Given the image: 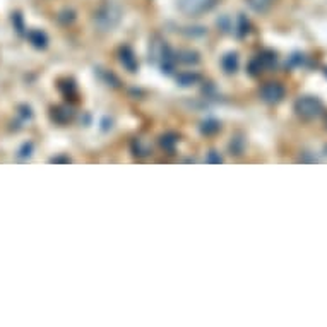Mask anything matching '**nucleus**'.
Masks as SVG:
<instances>
[{"label": "nucleus", "mask_w": 327, "mask_h": 327, "mask_svg": "<svg viewBox=\"0 0 327 327\" xmlns=\"http://www.w3.org/2000/svg\"><path fill=\"white\" fill-rule=\"evenodd\" d=\"M294 108H296L298 115L303 116V118H313V116H317L320 112H322V105H320V101L315 98L298 99L296 105H294Z\"/></svg>", "instance_id": "obj_1"}, {"label": "nucleus", "mask_w": 327, "mask_h": 327, "mask_svg": "<svg viewBox=\"0 0 327 327\" xmlns=\"http://www.w3.org/2000/svg\"><path fill=\"white\" fill-rule=\"evenodd\" d=\"M284 91H283V87L279 86V84H267V86L262 89V96H264L265 101H269V103H276L279 101L281 98H283Z\"/></svg>", "instance_id": "obj_3"}, {"label": "nucleus", "mask_w": 327, "mask_h": 327, "mask_svg": "<svg viewBox=\"0 0 327 327\" xmlns=\"http://www.w3.org/2000/svg\"><path fill=\"white\" fill-rule=\"evenodd\" d=\"M248 4L255 9V11H265L271 5V0H248Z\"/></svg>", "instance_id": "obj_4"}, {"label": "nucleus", "mask_w": 327, "mask_h": 327, "mask_svg": "<svg viewBox=\"0 0 327 327\" xmlns=\"http://www.w3.org/2000/svg\"><path fill=\"white\" fill-rule=\"evenodd\" d=\"M213 0H182V9L189 14H197V12L206 11Z\"/></svg>", "instance_id": "obj_2"}]
</instances>
